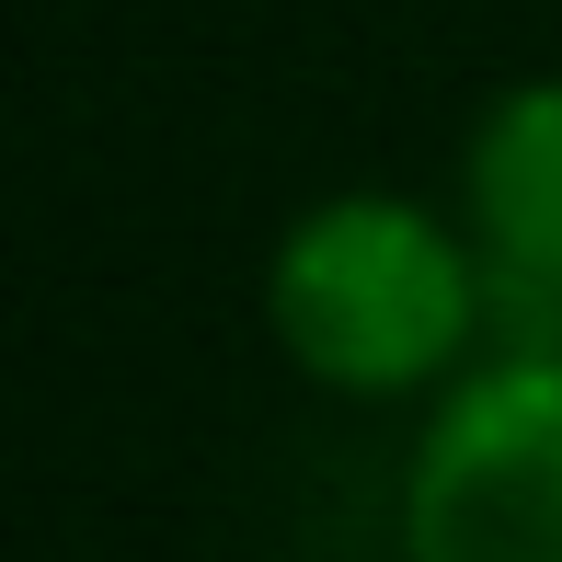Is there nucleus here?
I'll list each match as a JSON object with an SVG mask.
<instances>
[{
  "label": "nucleus",
  "mask_w": 562,
  "mask_h": 562,
  "mask_svg": "<svg viewBox=\"0 0 562 562\" xmlns=\"http://www.w3.org/2000/svg\"><path fill=\"white\" fill-rule=\"evenodd\" d=\"M391 540L402 562H562V356H471L425 402Z\"/></svg>",
  "instance_id": "nucleus-2"
},
{
  "label": "nucleus",
  "mask_w": 562,
  "mask_h": 562,
  "mask_svg": "<svg viewBox=\"0 0 562 562\" xmlns=\"http://www.w3.org/2000/svg\"><path fill=\"white\" fill-rule=\"evenodd\" d=\"M448 207L494 265V299H562V69H517L505 92H482Z\"/></svg>",
  "instance_id": "nucleus-3"
},
{
  "label": "nucleus",
  "mask_w": 562,
  "mask_h": 562,
  "mask_svg": "<svg viewBox=\"0 0 562 562\" xmlns=\"http://www.w3.org/2000/svg\"><path fill=\"white\" fill-rule=\"evenodd\" d=\"M494 265L459 207L402 184L311 195L265 252V334L334 402H437L482 356Z\"/></svg>",
  "instance_id": "nucleus-1"
}]
</instances>
